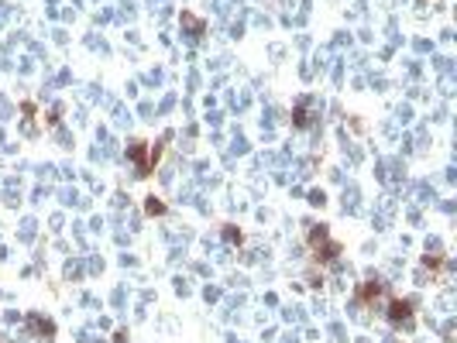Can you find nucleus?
<instances>
[{
	"label": "nucleus",
	"instance_id": "nucleus-1",
	"mask_svg": "<svg viewBox=\"0 0 457 343\" xmlns=\"http://www.w3.org/2000/svg\"><path fill=\"white\" fill-rule=\"evenodd\" d=\"M323 237H327V230H323V227H320V230H313V244H316V251H320V241H323ZM323 251H327L323 257H333L337 251H341V247H337V244H323Z\"/></svg>",
	"mask_w": 457,
	"mask_h": 343
},
{
	"label": "nucleus",
	"instance_id": "nucleus-2",
	"mask_svg": "<svg viewBox=\"0 0 457 343\" xmlns=\"http://www.w3.org/2000/svg\"><path fill=\"white\" fill-rule=\"evenodd\" d=\"M392 319L395 323H409V305L406 302H392Z\"/></svg>",
	"mask_w": 457,
	"mask_h": 343
}]
</instances>
